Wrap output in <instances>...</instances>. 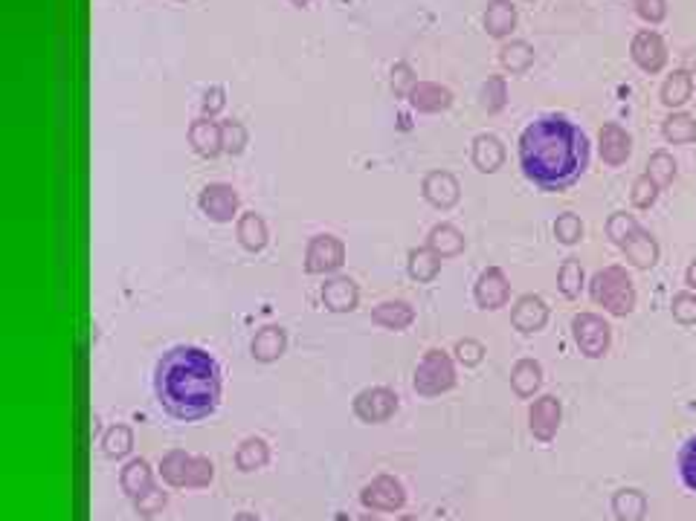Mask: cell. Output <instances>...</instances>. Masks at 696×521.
Masks as SVG:
<instances>
[{
    "instance_id": "cell-1",
    "label": "cell",
    "mask_w": 696,
    "mask_h": 521,
    "mask_svg": "<svg viewBox=\"0 0 696 521\" xmlns=\"http://www.w3.org/2000/svg\"><path fill=\"white\" fill-rule=\"evenodd\" d=\"M520 168L540 192H566L589 168V140L563 114L537 116L520 133Z\"/></svg>"
},
{
    "instance_id": "cell-2",
    "label": "cell",
    "mask_w": 696,
    "mask_h": 521,
    "mask_svg": "<svg viewBox=\"0 0 696 521\" xmlns=\"http://www.w3.org/2000/svg\"><path fill=\"white\" fill-rule=\"evenodd\" d=\"M154 394L175 420H203L221 403V365L198 345H177L154 368Z\"/></svg>"
},
{
    "instance_id": "cell-3",
    "label": "cell",
    "mask_w": 696,
    "mask_h": 521,
    "mask_svg": "<svg viewBox=\"0 0 696 521\" xmlns=\"http://www.w3.org/2000/svg\"><path fill=\"white\" fill-rule=\"evenodd\" d=\"M589 295L597 307H604L613 316H630L636 310V287L624 267H604L589 281Z\"/></svg>"
},
{
    "instance_id": "cell-4",
    "label": "cell",
    "mask_w": 696,
    "mask_h": 521,
    "mask_svg": "<svg viewBox=\"0 0 696 521\" xmlns=\"http://www.w3.org/2000/svg\"><path fill=\"white\" fill-rule=\"evenodd\" d=\"M571 337H575L580 354L586 356H604L609 351V342H613V328L609 321L597 313H578L571 319Z\"/></svg>"
},
{
    "instance_id": "cell-5",
    "label": "cell",
    "mask_w": 696,
    "mask_h": 521,
    "mask_svg": "<svg viewBox=\"0 0 696 521\" xmlns=\"http://www.w3.org/2000/svg\"><path fill=\"white\" fill-rule=\"evenodd\" d=\"M346 264V246L337 235H316L305 250V272L308 276H331Z\"/></svg>"
},
{
    "instance_id": "cell-6",
    "label": "cell",
    "mask_w": 696,
    "mask_h": 521,
    "mask_svg": "<svg viewBox=\"0 0 696 521\" xmlns=\"http://www.w3.org/2000/svg\"><path fill=\"white\" fill-rule=\"evenodd\" d=\"M198 206L201 212L215 220V223H229L232 218L238 215V206H241V197L238 192L232 189L229 183H210L198 197Z\"/></svg>"
},
{
    "instance_id": "cell-7",
    "label": "cell",
    "mask_w": 696,
    "mask_h": 521,
    "mask_svg": "<svg viewBox=\"0 0 696 521\" xmlns=\"http://www.w3.org/2000/svg\"><path fill=\"white\" fill-rule=\"evenodd\" d=\"M453 386V363L444 351H430L415 374V389L424 394H438Z\"/></svg>"
},
{
    "instance_id": "cell-8",
    "label": "cell",
    "mask_w": 696,
    "mask_h": 521,
    "mask_svg": "<svg viewBox=\"0 0 696 521\" xmlns=\"http://www.w3.org/2000/svg\"><path fill=\"white\" fill-rule=\"evenodd\" d=\"M630 56L644 73H650L653 76V73H662L665 64H667V44L658 32L641 30V32H636V38H632V44H630Z\"/></svg>"
},
{
    "instance_id": "cell-9",
    "label": "cell",
    "mask_w": 696,
    "mask_h": 521,
    "mask_svg": "<svg viewBox=\"0 0 696 521\" xmlns=\"http://www.w3.org/2000/svg\"><path fill=\"white\" fill-rule=\"evenodd\" d=\"M473 299L482 310H499L505 307L511 299V284L505 278V272L499 267H487L479 272V278L473 284Z\"/></svg>"
},
{
    "instance_id": "cell-10",
    "label": "cell",
    "mask_w": 696,
    "mask_h": 521,
    "mask_svg": "<svg viewBox=\"0 0 696 521\" xmlns=\"http://www.w3.org/2000/svg\"><path fill=\"white\" fill-rule=\"evenodd\" d=\"M421 194L433 209L447 212V209H453L459 203L461 189H459V180L450 171H430L421 183Z\"/></svg>"
},
{
    "instance_id": "cell-11",
    "label": "cell",
    "mask_w": 696,
    "mask_h": 521,
    "mask_svg": "<svg viewBox=\"0 0 696 521\" xmlns=\"http://www.w3.org/2000/svg\"><path fill=\"white\" fill-rule=\"evenodd\" d=\"M597 151H601V159L606 166H624L632 154V136L618 122H606L601 133H597Z\"/></svg>"
},
{
    "instance_id": "cell-12",
    "label": "cell",
    "mask_w": 696,
    "mask_h": 521,
    "mask_svg": "<svg viewBox=\"0 0 696 521\" xmlns=\"http://www.w3.org/2000/svg\"><path fill=\"white\" fill-rule=\"evenodd\" d=\"M511 321L520 333H537L546 328L548 321V304L534 293H525L517 299L514 310H511Z\"/></svg>"
},
{
    "instance_id": "cell-13",
    "label": "cell",
    "mask_w": 696,
    "mask_h": 521,
    "mask_svg": "<svg viewBox=\"0 0 696 521\" xmlns=\"http://www.w3.org/2000/svg\"><path fill=\"white\" fill-rule=\"evenodd\" d=\"M360 302V287L348 276H334L322 284V304L331 313H351Z\"/></svg>"
},
{
    "instance_id": "cell-14",
    "label": "cell",
    "mask_w": 696,
    "mask_h": 521,
    "mask_svg": "<svg viewBox=\"0 0 696 521\" xmlns=\"http://www.w3.org/2000/svg\"><path fill=\"white\" fill-rule=\"evenodd\" d=\"M407 98L412 110H418V114H442V110L453 105V90L435 81H418Z\"/></svg>"
},
{
    "instance_id": "cell-15",
    "label": "cell",
    "mask_w": 696,
    "mask_h": 521,
    "mask_svg": "<svg viewBox=\"0 0 696 521\" xmlns=\"http://www.w3.org/2000/svg\"><path fill=\"white\" fill-rule=\"evenodd\" d=\"M189 145L194 148V154L203 159H215L218 154H224V142H221V125L212 122L210 116L194 119L189 125Z\"/></svg>"
},
{
    "instance_id": "cell-16",
    "label": "cell",
    "mask_w": 696,
    "mask_h": 521,
    "mask_svg": "<svg viewBox=\"0 0 696 521\" xmlns=\"http://www.w3.org/2000/svg\"><path fill=\"white\" fill-rule=\"evenodd\" d=\"M470 159H473V166L479 168L482 174L499 171V168H503V163H505V145H503V140L494 136V133H479L473 140Z\"/></svg>"
},
{
    "instance_id": "cell-17",
    "label": "cell",
    "mask_w": 696,
    "mask_h": 521,
    "mask_svg": "<svg viewBox=\"0 0 696 521\" xmlns=\"http://www.w3.org/2000/svg\"><path fill=\"white\" fill-rule=\"evenodd\" d=\"M372 321L386 330H407L415 321V307L404 299H389L372 310Z\"/></svg>"
},
{
    "instance_id": "cell-18",
    "label": "cell",
    "mask_w": 696,
    "mask_h": 521,
    "mask_svg": "<svg viewBox=\"0 0 696 521\" xmlns=\"http://www.w3.org/2000/svg\"><path fill=\"white\" fill-rule=\"evenodd\" d=\"M485 30L491 38H508L517 30V6L511 0H491L485 9Z\"/></svg>"
},
{
    "instance_id": "cell-19",
    "label": "cell",
    "mask_w": 696,
    "mask_h": 521,
    "mask_svg": "<svg viewBox=\"0 0 696 521\" xmlns=\"http://www.w3.org/2000/svg\"><path fill=\"white\" fill-rule=\"evenodd\" d=\"M621 250H624L627 260L636 269H653L658 264V243H656L653 235L644 232V229H639L636 235H632Z\"/></svg>"
},
{
    "instance_id": "cell-20",
    "label": "cell",
    "mask_w": 696,
    "mask_h": 521,
    "mask_svg": "<svg viewBox=\"0 0 696 521\" xmlns=\"http://www.w3.org/2000/svg\"><path fill=\"white\" fill-rule=\"evenodd\" d=\"M236 235H238V243H241L247 252H262L264 246H267V238H271L264 218L255 215V212H244V215L238 218Z\"/></svg>"
},
{
    "instance_id": "cell-21",
    "label": "cell",
    "mask_w": 696,
    "mask_h": 521,
    "mask_svg": "<svg viewBox=\"0 0 696 521\" xmlns=\"http://www.w3.org/2000/svg\"><path fill=\"white\" fill-rule=\"evenodd\" d=\"M426 246H430L438 258H456L464 252V235L453 226V223H438V226H433L430 235H426Z\"/></svg>"
},
{
    "instance_id": "cell-22",
    "label": "cell",
    "mask_w": 696,
    "mask_h": 521,
    "mask_svg": "<svg viewBox=\"0 0 696 521\" xmlns=\"http://www.w3.org/2000/svg\"><path fill=\"white\" fill-rule=\"evenodd\" d=\"M285 347H288L285 330L276 328V325H267V328H262L259 333H255L250 351H253L255 359H259V363H273V359H279V356L285 354Z\"/></svg>"
},
{
    "instance_id": "cell-23",
    "label": "cell",
    "mask_w": 696,
    "mask_h": 521,
    "mask_svg": "<svg viewBox=\"0 0 696 521\" xmlns=\"http://www.w3.org/2000/svg\"><path fill=\"white\" fill-rule=\"evenodd\" d=\"M407 272L412 281L418 284H430L438 272H442V258H438L430 246H418V250H409V260H407Z\"/></svg>"
},
{
    "instance_id": "cell-24",
    "label": "cell",
    "mask_w": 696,
    "mask_h": 521,
    "mask_svg": "<svg viewBox=\"0 0 696 521\" xmlns=\"http://www.w3.org/2000/svg\"><path fill=\"white\" fill-rule=\"evenodd\" d=\"M691 93H693V79H691V70H674L670 76L665 79V84H662V105L665 107H682L691 98Z\"/></svg>"
},
{
    "instance_id": "cell-25",
    "label": "cell",
    "mask_w": 696,
    "mask_h": 521,
    "mask_svg": "<svg viewBox=\"0 0 696 521\" xmlns=\"http://www.w3.org/2000/svg\"><path fill=\"white\" fill-rule=\"evenodd\" d=\"M499 64L508 73H525L534 64V47L528 41H508L499 49Z\"/></svg>"
},
{
    "instance_id": "cell-26",
    "label": "cell",
    "mask_w": 696,
    "mask_h": 521,
    "mask_svg": "<svg viewBox=\"0 0 696 521\" xmlns=\"http://www.w3.org/2000/svg\"><path fill=\"white\" fill-rule=\"evenodd\" d=\"M662 136L667 142L674 145H688L696 140V119L691 114H670L665 122H662Z\"/></svg>"
},
{
    "instance_id": "cell-27",
    "label": "cell",
    "mask_w": 696,
    "mask_h": 521,
    "mask_svg": "<svg viewBox=\"0 0 696 521\" xmlns=\"http://www.w3.org/2000/svg\"><path fill=\"white\" fill-rule=\"evenodd\" d=\"M583 284H586L583 264H580L578 258H566L563 267H560V272H557V287H560V293H563L566 299H578V295L583 293Z\"/></svg>"
},
{
    "instance_id": "cell-28",
    "label": "cell",
    "mask_w": 696,
    "mask_h": 521,
    "mask_svg": "<svg viewBox=\"0 0 696 521\" xmlns=\"http://www.w3.org/2000/svg\"><path fill=\"white\" fill-rule=\"evenodd\" d=\"M479 105H482V110H487V114H499V110H505V105H508L505 76H487V81L479 90Z\"/></svg>"
},
{
    "instance_id": "cell-29",
    "label": "cell",
    "mask_w": 696,
    "mask_h": 521,
    "mask_svg": "<svg viewBox=\"0 0 696 521\" xmlns=\"http://www.w3.org/2000/svg\"><path fill=\"white\" fill-rule=\"evenodd\" d=\"M644 174L658 185V189H667V185L674 183V177H676V159H674V154L656 151L650 159H647V171Z\"/></svg>"
},
{
    "instance_id": "cell-30",
    "label": "cell",
    "mask_w": 696,
    "mask_h": 521,
    "mask_svg": "<svg viewBox=\"0 0 696 521\" xmlns=\"http://www.w3.org/2000/svg\"><path fill=\"white\" fill-rule=\"evenodd\" d=\"M557 417H560V406H557L554 397H543V400L531 408V423H534L540 438H548V434L554 431Z\"/></svg>"
},
{
    "instance_id": "cell-31",
    "label": "cell",
    "mask_w": 696,
    "mask_h": 521,
    "mask_svg": "<svg viewBox=\"0 0 696 521\" xmlns=\"http://www.w3.org/2000/svg\"><path fill=\"white\" fill-rule=\"evenodd\" d=\"M639 229H641V226H639V220L632 218V215H627V212H615V215H609V220H606V235H609V241L618 243V246H624V243H627Z\"/></svg>"
},
{
    "instance_id": "cell-32",
    "label": "cell",
    "mask_w": 696,
    "mask_h": 521,
    "mask_svg": "<svg viewBox=\"0 0 696 521\" xmlns=\"http://www.w3.org/2000/svg\"><path fill=\"white\" fill-rule=\"evenodd\" d=\"M540 377H543V368L540 363H534V359H520L517 368H514V389L520 394H531L537 386H540Z\"/></svg>"
},
{
    "instance_id": "cell-33",
    "label": "cell",
    "mask_w": 696,
    "mask_h": 521,
    "mask_svg": "<svg viewBox=\"0 0 696 521\" xmlns=\"http://www.w3.org/2000/svg\"><path fill=\"white\" fill-rule=\"evenodd\" d=\"M395 406V400H392V394L389 391H365L363 397H360V403H357V408H360V414L363 417H383V414H389V408Z\"/></svg>"
},
{
    "instance_id": "cell-34",
    "label": "cell",
    "mask_w": 696,
    "mask_h": 521,
    "mask_svg": "<svg viewBox=\"0 0 696 521\" xmlns=\"http://www.w3.org/2000/svg\"><path fill=\"white\" fill-rule=\"evenodd\" d=\"M221 142H224V154L238 157L244 151V145H247V128L238 119L221 122Z\"/></svg>"
},
{
    "instance_id": "cell-35",
    "label": "cell",
    "mask_w": 696,
    "mask_h": 521,
    "mask_svg": "<svg viewBox=\"0 0 696 521\" xmlns=\"http://www.w3.org/2000/svg\"><path fill=\"white\" fill-rule=\"evenodd\" d=\"M658 185L647 177V174H641V177H636V183H632V189H630V201H632V206L636 209H641V212H647L656 201H658Z\"/></svg>"
},
{
    "instance_id": "cell-36",
    "label": "cell",
    "mask_w": 696,
    "mask_h": 521,
    "mask_svg": "<svg viewBox=\"0 0 696 521\" xmlns=\"http://www.w3.org/2000/svg\"><path fill=\"white\" fill-rule=\"evenodd\" d=\"M554 238L560 243H566V246H575L583 238V220L578 215H571V212L560 215L554 220Z\"/></svg>"
},
{
    "instance_id": "cell-37",
    "label": "cell",
    "mask_w": 696,
    "mask_h": 521,
    "mask_svg": "<svg viewBox=\"0 0 696 521\" xmlns=\"http://www.w3.org/2000/svg\"><path fill=\"white\" fill-rule=\"evenodd\" d=\"M679 475H682V483L696 492V438L685 440V446H682V452H679Z\"/></svg>"
},
{
    "instance_id": "cell-38",
    "label": "cell",
    "mask_w": 696,
    "mask_h": 521,
    "mask_svg": "<svg viewBox=\"0 0 696 521\" xmlns=\"http://www.w3.org/2000/svg\"><path fill=\"white\" fill-rule=\"evenodd\" d=\"M670 313L679 325H696V295L693 293H676L670 302Z\"/></svg>"
},
{
    "instance_id": "cell-39",
    "label": "cell",
    "mask_w": 696,
    "mask_h": 521,
    "mask_svg": "<svg viewBox=\"0 0 696 521\" xmlns=\"http://www.w3.org/2000/svg\"><path fill=\"white\" fill-rule=\"evenodd\" d=\"M389 81H392V90H395V96H409L412 93V87L418 84V79H415V70L407 64V61H398V64L392 67V73H389Z\"/></svg>"
},
{
    "instance_id": "cell-40",
    "label": "cell",
    "mask_w": 696,
    "mask_h": 521,
    "mask_svg": "<svg viewBox=\"0 0 696 521\" xmlns=\"http://www.w3.org/2000/svg\"><path fill=\"white\" fill-rule=\"evenodd\" d=\"M636 15L647 23H662L667 18V0H632Z\"/></svg>"
},
{
    "instance_id": "cell-41",
    "label": "cell",
    "mask_w": 696,
    "mask_h": 521,
    "mask_svg": "<svg viewBox=\"0 0 696 521\" xmlns=\"http://www.w3.org/2000/svg\"><path fill=\"white\" fill-rule=\"evenodd\" d=\"M224 105H227V93H224V87H210V90L203 93L201 110H203V116L215 119V116L224 110Z\"/></svg>"
},
{
    "instance_id": "cell-42",
    "label": "cell",
    "mask_w": 696,
    "mask_h": 521,
    "mask_svg": "<svg viewBox=\"0 0 696 521\" xmlns=\"http://www.w3.org/2000/svg\"><path fill=\"white\" fill-rule=\"evenodd\" d=\"M615 510L621 513V518H630V521H636V518L641 516V510H644V501L639 499L636 492L618 495V501H615Z\"/></svg>"
},
{
    "instance_id": "cell-43",
    "label": "cell",
    "mask_w": 696,
    "mask_h": 521,
    "mask_svg": "<svg viewBox=\"0 0 696 521\" xmlns=\"http://www.w3.org/2000/svg\"><path fill=\"white\" fill-rule=\"evenodd\" d=\"M456 354H459V359H461L464 365H476L482 359L485 347L479 342H473V339H464V342L456 345Z\"/></svg>"
},
{
    "instance_id": "cell-44",
    "label": "cell",
    "mask_w": 696,
    "mask_h": 521,
    "mask_svg": "<svg viewBox=\"0 0 696 521\" xmlns=\"http://www.w3.org/2000/svg\"><path fill=\"white\" fill-rule=\"evenodd\" d=\"M142 481H145V466H142V464L131 466V473H128V478H125V483H128V487H131V490H137Z\"/></svg>"
},
{
    "instance_id": "cell-45",
    "label": "cell",
    "mask_w": 696,
    "mask_h": 521,
    "mask_svg": "<svg viewBox=\"0 0 696 521\" xmlns=\"http://www.w3.org/2000/svg\"><path fill=\"white\" fill-rule=\"evenodd\" d=\"M264 457V452H262V443H255V449H247L241 455V464L244 466H250V464H255V461H262Z\"/></svg>"
},
{
    "instance_id": "cell-46",
    "label": "cell",
    "mask_w": 696,
    "mask_h": 521,
    "mask_svg": "<svg viewBox=\"0 0 696 521\" xmlns=\"http://www.w3.org/2000/svg\"><path fill=\"white\" fill-rule=\"evenodd\" d=\"M125 440H128V434H125V431H116L114 438L107 440V443H111V452H122V449H125Z\"/></svg>"
},
{
    "instance_id": "cell-47",
    "label": "cell",
    "mask_w": 696,
    "mask_h": 521,
    "mask_svg": "<svg viewBox=\"0 0 696 521\" xmlns=\"http://www.w3.org/2000/svg\"><path fill=\"white\" fill-rule=\"evenodd\" d=\"M685 284H688L691 290H696V258L691 260V267L685 269Z\"/></svg>"
},
{
    "instance_id": "cell-48",
    "label": "cell",
    "mask_w": 696,
    "mask_h": 521,
    "mask_svg": "<svg viewBox=\"0 0 696 521\" xmlns=\"http://www.w3.org/2000/svg\"><path fill=\"white\" fill-rule=\"evenodd\" d=\"M693 53H696V49H691V53H688V64H691V67H696V56H693Z\"/></svg>"
},
{
    "instance_id": "cell-49",
    "label": "cell",
    "mask_w": 696,
    "mask_h": 521,
    "mask_svg": "<svg viewBox=\"0 0 696 521\" xmlns=\"http://www.w3.org/2000/svg\"><path fill=\"white\" fill-rule=\"evenodd\" d=\"M290 4H293V6H308L311 0H290Z\"/></svg>"
},
{
    "instance_id": "cell-50",
    "label": "cell",
    "mask_w": 696,
    "mask_h": 521,
    "mask_svg": "<svg viewBox=\"0 0 696 521\" xmlns=\"http://www.w3.org/2000/svg\"><path fill=\"white\" fill-rule=\"evenodd\" d=\"M528 4H531V0H528Z\"/></svg>"
}]
</instances>
